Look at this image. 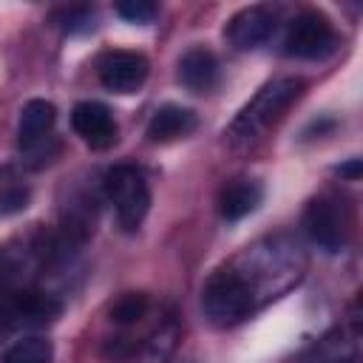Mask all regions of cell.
Masks as SVG:
<instances>
[{
  "label": "cell",
  "instance_id": "cell-1",
  "mask_svg": "<svg viewBox=\"0 0 363 363\" xmlns=\"http://www.w3.org/2000/svg\"><path fill=\"white\" fill-rule=\"evenodd\" d=\"M306 269L309 255L292 233L261 235L210 272L201 286L204 318L218 329L238 326L292 292Z\"/></svg>",
  "mask_w": 363,
  "mask_h": 363
},
{
  "label": "cell",
  "instance_id": "cell-2",
  "mask_svg": "<svg viewBox=\"0 0 363 363\" xmlns=\"http://www.w3.org/2000/svg\"><path fill=\"white\" fill-rule=\"evenodd\" d=\"M77 252L74 244H68L60 233L31 227L28 233L14 235L0 247V289H34L43 286L40 281L62 267Z\"/></svg>",
  "mask_w": 363,
  "mask_h": 363
},
{
  "label": "cell",
  "instance_id": "cell-3",
  "mask_svg": "<svg viewBox=\"0 0 363 363\" xmlns=\"http://www.w3.org/2000/svg\"><path fill=\"white\" fill-rule=\"evenodd\" d=\"M306 82L301 77H278L269 79L241 111L238 116L230 122V128L224 130L227 142L235 150H247L252 147L258 139H264V133L278 125L284 119V113L301 99Z\"/></svg>",
  "mask_w": 363,
  "mask_h": 363
},
{
  "label": "cell",
  "instance_id": "cell-4",
  "mask_svg": "<svg viewBox=\"0 0 363 363\" xmlns=\"http://www.w3.org/2000/svg\"><path fill=\"white\" fill-rule=\"evenodd\" d=\"M105 199L111 201L116 221L125 233H136L150 210V184L136 164H116L102 179Z\"/></svg>",
  "mask_w": 363,
  "mask_h": 363
},
{
  "label": "cell",
  "instance_id": "cell-5",
  "mask_svg": "<svg viewBox=\"0 0 363 363\" xmlns=\"http://www.w3.org/2000/svg\"><path fill=\"white\" fill-rule=\"evenodd\" d=\"M303 230L312 238V244L329 255L346 250L354 230V216L349 201L335 193L315 196L303 210Z\"/></svg>",
  "mask_w": 363,
  "mask_h": 363
},
{
  "label": "cell",
  "instance_id": "cell-6",
  "mask_svg": "<svg viewBox=\"0 0 363 363\" xmlns=\"http://www.w3.org/2000/svg\"><path fill=\"white\" fill-rule=\"evenodd\" d=\"M62 315V301L45 286L34 289H0V340L20 329H40Z\"/></svg>",
  "mask_w": 363,
  "mask_h": 363
},
{
  "label": "cell",
  "instance_id": "cell-7",
  "mask_svg": "<svg viewBox=\"0 0 363 363\" xmlns=\"http://www.w3.org/2000/svg\"><path fill=\"white\" fill-rule=\"evenodd\" d=\"M57 108L48 99H28L20 111L17 122V147L23 153V162L28 167H43L57 153V136H54Z\"/></svg>",
  "mask_w": 363,
  "mask_h": 363
},
{
  "label": "cell",
  "instance_id": "cell-8",
  "mask_svg": "<svg viewBox=\"0 0 363 363\" xmlns=\"http://www.w3.org/2000/svg\"><path fill=\"white\" fill-rule=\"evenodd\" d=\"M337 48V31L332 20L318 9L298 11L284 34V54L295 60H323Z\"/></svg>",
  "mask_w": 363,
  "mask_h": 363
},
{
  "label": "cell",
  "instance_id": "cell-9",
  "mask_svg": "<svg viewBox=\"0 0 363 363\" xmlns=\"http://www.w3.org/2000/svg\"><path fill=\"white\" fill-rule=\"evenodd\" d=\"M292 363H360V318L357 309L352 315L301 349Z\"/></svg>",
  "mask_w": 363,
  "mask_h": 363
},
{
  "label": "cell",
  "instance_id": "cell-10",
  "mask_svg": "<svg viewBox=\"0 0 363 363\" xmlns=\"http://www.w3.org/2000/svg\"><path fill=\"white\" fill-rule=\"evenodd\" d=\"M150 74V62L142 51L111 48L96 60V77L111 94H136Z\"/></svg>",
  "mask_w": 363,
  "mask_h": 363
},
{
  "label": "cell",
  "instance_id": "cell-11",
  "mask_svg": "<svg viewBox=\"0 0 363 363\" xmlns=\"http://www.w3.org/2000/svg\"><path fill=\"white\" fill-rule=\"evenodd\" d=\"M278 28V14L269 6H247L241 11H235L224 28L227 43L235 51H255L264 43H269V37Z\"/></svg>",
  "mask_w": 363,
  "mask_h": 363
},
{
  "label": "cell",
  "instance_id": "cell-12",
  "mask_svg": "<svg viewBox=\"0 0 363 363\" xmlns=\"http://www.w3.org/2000/svg\"><path fill=\"white\" fill-rule=\"evenodd\" d=\"M71 128L94 150H108L111 145H116V133H119V125H116L111 108L96 99H82L74 105Z\"/></svg>",
  "mask_w": 363,
  "mask_h": 363
},
{
  "label": "cell",
  "instance_id": "cell-13",
  "mask_svg": "<svg viewBox=\"0 0 363 363\" xmlns=\"http://www.w3.org/2000/svg\"><path fill=\"white\" fill-rule=\"evenodd\" d=\"M176 77L179 82L193 91V94H207L218 85V77H221V68H218V60L210 48L204 45H193L187 48L182 57H179V65H176Z\"/></svg>",
  "mask_w": 363,
  "mask_h": 363
},
{
  "label": "cell",
  "instance_id": "cell-14",
  "mask_svg": "<svg viewBox=\"0 0 363 363\" xmlns=\"http://www.w3.org/2000/svg\"><path fill=\"white\" fill-rule=\"evenodd\" d=\"M264 201V184L258 179L241 176V179H230L221 193H218V216L224 221H241L244 216L255 213Z\"/></svg>",
  "mask_w": 363,
  "mask_h": 363
},
{
  "label": "cell",
  "instance_id": "cell-15",
  "mask_svg": "<svg viewBox=\"0 0 363 363\" xmlns=\"http://www.w3.org/2000/svg\"><path fill=\"white\" fill-rule=\"evenodd\" d=\"M196 125H199V116L190 108L167 102V105H162V108L153 111V116H150V122L145 128V136L153 145H167V142H176V139L190 136L196 130Z\"/></svg>",
  "mask_w": 363,
  "mask_h": 363
},
{
  "label": "cell",
  "instance_id": "cell-16",
  "mask_svg": "<svg viewBox=\"0 0 363 363\" xmlns=\"http://www.w3.org/2000/svg\"><path fill=\"white\" fill-rule=\"evenodd\" d=\"M150 315V295L147 292H122L111 303V323L119 329H136Z\"/></svg>",
  "mask_w": 363,
  "mask_h": 363
},
{
  "label": "cell",
  "instance_id": "cell-17",
  "mask_svg": "<svg viewBox=\"0 0 363 363\" xmlns=\"http://www.w3.org/2000/svg\"><path fill=\"white\" fill-rule=\"evenodd\" d=\"M51 360H54V346L40 335L17 337L3 354V363H51Z\"/></svg>",
  "mask_w": 363,
  "mask_h": 363
},
{
  "label": "cell",
  "instance_id": "cell-18",
  "mask_svg": "<svg viewBox=\"0 0 363 363\" xmlns=\"http://www.w3.org/2000/svg\"><path fill=\"white\" fill-rule=\"evenodd\" d=\"M28 199H31V190L26 184H20V182L3 184L0 187V216H14V213L26 210Z\"/></svg>",
  "mask_w": 363,
  "mask_h": 363
},
{
  "label": "cell",
  "instance_id": "cell-19",
  "mask_svg": "<svg viewBox=\"0 0 363 363\" xmlns=\"http://www.w3.org/2000/svg\"><path fill=\"white\" fill-rule=\"evenodd\" d=\"M113 11L128 20V23H150L156 14H159V6L156 3H147V0H128V3H116Z\"/></svg>",
  "mask_w": 363,
  "mask_h": 363
},
{
  "label": "cell",
  "instance_id": "cell-20",
  "mask_svg": "<svg viewBox=\"0 0 363 363\" xmlns=\"http://www.w3.org/2000/svg\"><path fill=\"white\" fill-rule=\"evenodd\" d=\"M65 31H88L94 28V11L88 6H77V9H65L62 11V23H60Z\"/></svg>",
  "mask_w": 363,
  "mask_h": 363
},
{
  "label": "cell",
  "instance_id": "cell-21",
  "mask_svg": "<svg viewBox=\"0 0 363 363\" xmlns=\"http://www.w3.org/2000/svg\"><path fill=\"white\" fill-rule=\"evenodd\" d=\"M335 173H337L340 179L357 182V176H360V159H349L346 164H337V167H335Z\"/></svg>",
  "mask_w": 363,
  "mask_h": 363
}]
</instances>
